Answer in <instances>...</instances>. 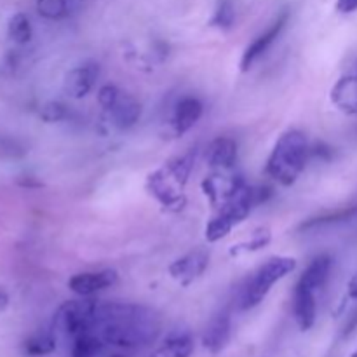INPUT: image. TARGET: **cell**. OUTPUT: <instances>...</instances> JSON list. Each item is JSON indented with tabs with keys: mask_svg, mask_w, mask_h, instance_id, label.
Masks as SVG:
<instances>
[{
	"mask_svg": "<svg viewBox=\"0 0 357 357\" xmlns=\"http://www.w3.org/2000/svg\"><path fill=\"white\" fill-rule=\"evenodd\" d=\"M86 333L100 338L105 349L132 352L157 340L160 319L152 309L136 303L94 302Z\"/></svg>",
	"mask_w": 357,
	"mask_h": 357,
	"instance_id": "1",
	"label": "cell"
},
{
	"mask_svg": "<svg viewBox=\"0 0 357 357\" xmlns=\"http://www.w3.org/2000/svg\"><path fill=\"white\" fill-rule=\"evenodd\" d=\"M195 150L167 160L162 167L149 174L146 190L169 211H180L185 206V185L195 164Z\"/></svg>",
	"mask_w": 357,
	"mask_h": 357,
	"instance_id": "2",
	"label": "cell"
},
{
	"mask_svg": "<svg viewBox=\"0 0 357 357\" xmlns=\"http://www.w3.org/2000/svg\"><path fill=\"white\" fill-rule=\"evenodd\" d=\"M309 153L307 136L298 129H289L275 142L267 159L265 173L282 187H291L305 169Z\"/></svg>",
	"mask_w": 357,
	"mask_h": 357,
	"instance_id": "3",
	"label": "cell"
},
{
	"mask_svg": "<svg viewBox=\"0 0 357 357\" xmlns=\"http://www.w3.org/2000/svg\"><path fill=\"white\" fill-rule=\"evenodd\" d=\"M268 197H271V188L251 187V185L244 183L229 201L215 209V216L206 225L208 243H218L223 237L229 236L234 227L243 223L251 215V211L261 202L267 201Z\"/></svg>",
	"mask_w": 357,
	"mask_h": 357,
	"instance_id": "4",
	"label": "cell"
},
{
	"mask_svg": "<svg viewBox=\"0 0 357 357\" xmlns=\"http://www.w3.org/2000/svg\"><path fill=\"white\" fill-rule=\"evenodd\" d=\"M296 268V260L291 257H274L258 267L248 281L241 286L237 295V309L251 310L260 305L279 281Z\"/></svg>",
	"mask_w": 357,
	"mask_h": 357,
	"instance_id": "5",
	"label": "cell"
},
{
	"mask_svg": "<svg viewBox=\"0 0 357 357\" xmlns=\"http://www.w3.org/2000/svg\"><path fill=\"white\" fill-rule=\"evenodd\" d=\"M98 77H100V65L96 61L80 63L68 70L63 80V91L73 100H80L93 91Z\"/></svg>",
	"mask_w": 357,
	"mask_h": 357,
	"instance_id": "6",
	"label": "cell"
},
{
	"mask_svg": "<svg viewBox=\"0 0 357 357\" xmlns=\"http://www.w3.org/2000/svg\"><path fill=\"white\" fill-rule=\"evenodd\" d=\"M209 265V251L194 250L169 265V275L181 286H190L206 272Z\"/></svg>",
	"mask_w": 357,
	"mask_h": 357,
	"instance_id": "7",
	"label": "cell"
},
{
	"mask_svg": "<svg viewBox=\"0 0 357 357\" xmlns=\"http://www.w3.org/2000/svg\"><path fill=\"white\" fill-rule=\"evenodd\" d=\"M288 20H289V13L288 10H284V13H282L281 16H279L278 20L267 28L265 33H261L260 37H257L250 45H248L246 51H244L243 54V59H241V70H243V72H248V70H250L251 66H253L255 63H257L258 59H260L261 56L271 49V45L278 40L279 35L282 33L284 26L288 24Z\"/></svg>",
	"mask_w": 357,
	"mask_h": 357,
	"instance_id": "8",
	"label": "cell"
},
{
	"mask_svg": "<svg viewBox=\"0 0 357 357\" xmlns=\"http://www.w3.org/2000/svg\"><path fill=\"white\" fill-rule=\"evenodd\" d=\"M117 272L112 271V268L98 272H82V274H75L70 278L68 288L79 296H91L94 293L112 288L117 282Z\"/></svg>",
	"mask_w": 357,
	"mask_h": 357,
	"instance_id": "9",
	"label": "cell"
},
{
	"mask_svg": "<svg viewBox=\"0 0 357 357\" xmlns=\"http://www.w3.org/2000/svg\"><path fill=\"white\" fill-rule=\"evenodd\" d=\"M293 317L302 331H309L316 324L317 293L300 282H296L293 291Z\"/></svg>",
	"mask_w": 357,
	"mask_h": 357,
	"instance_id": "10",
	"label": "cell"
},
{
	"mask_svg": "<svg viewBox=\"0 0 357 357\" xmlns=\"http://www.w3.org/2000/svg\"><path fill=\"white\" fill-rule=\"evenodd\" d=\"M331 103L347 115H357V63L331 87Z\"/></svg>",
	"mask_w": 357,
	"mask_h": 357,
	"instance_id": "11",
	"label": "cell"
},
{
	"mask_svg": "<svg viewBox=\"0 0 357 357\" xmlns=\"http://www.w3.org/2000/svg\"><path fill=\"white\" fill-rule=\"evenodd\" d=\"M230 331H232V317L229 310H222L206 326L204 335H202V345L213 354H218L225 349L230 340Z\"/></svg>",
	"mask_w": 357,
	"mask_h": 357,
	"instance_id": "12",
	"label": "cell"
},
{
	"mask_svg": "<svg viewBox=\"0 0 357 357\" xmlns=\"http://www.w3.org/2000/svg\"><path fill=\"white\" fill-rule=\"evenodd\" d=\"M202 107L201 100L194 96H185L181 98L176 103L173 112V119H171V126H173V131L176 136L185 135L187 131H190L202 117Z\"/></svg>",
	"mask_w": 357,
	"mask_h": 357,
	"instance_id": "13",
	"label": "cell"
},
{
	"mask_svg": "<svg viewBox=\"0 0 357 357\" xmlns=\"http://www.w3.org/2000/svg\"><path fill=\"white\" fill-rule=\"evenodd\" d=\"M209 167L216 173H225L230 171L237 162V143L232 138H220L213 139L208 146V153H206Z\"/></svg>",
	"mask_w": 357,
	"mask_h": 357,
	"instance_id": "14",
	"label": "cell"
},
{
	"mask_svg": "<svg viewBox=\"0 0 357 357\" xmlns=\"http://www.w3.org/2000/svg\"><path fill=\"white\" fill-rule=\"evenodd\" d=\"M142 103L135 96L121 93L114 107L108 110V115H110V121L115 128L126 131V129H131L132 126L138 124V121L142 119Z\"/></svg>",
	"mask_w": 357,
	"mask_h": 357,
	"instance_id": "15",
	"label": "cell"
},
{
	"mask_svg": "<svg viewBox=\"0 0 357 357\" xmlns=\"http://www.w3.org/2000/svg\"><path fill=\"white\" fill-rule=\"evenodd\" d=\"M331 267H333V260H331L330 255H319V257L314 258L309 264V267L303 271L298 282L300 284L307 286V288L314 289L316 293H319L321 289L326 286L328 279H330Z\"/></svg>",
	"mask_w": 357,
	"mask_h": 357,
	"instance_id": "16",
	"label": "cell"
},
{
	"mask_svg": "<svg viewBox=\"0 0 357 357\" xmlns=\"http://www.w3.org/2000/svg\"><path fill=\"white\" fill-rule=\"evenodd\" d=\"M194 354V338L188 331H173L150 357H190Z\"/></svg>",
	"mask_w": 357,
	"mask_h": 357,
	"instance_id": "17",
	"label": "cell"
},
{
	"mask_svg": "<svg viewBox=\"0 0 357 357\" xmlns=\"http://www.w3.org/2000/svg\"><path fill=\"white\" fill-rule=\"evenodd\" d=\"M335 316L344 317V324H342L344 337L351 335L357 328V274L349 281L347 291H345Z\"/></svg>",
	"mask_w": 357,
	"mask_h": 357,
	"instance_id": "18",
	"label": "cell"
},
{
	"mask_svg": "<svg viewBox=\"0 0 357 357\" xmlns=\"http://www.w3.org/2000/svg\"><path fill=\"white\" fill-rule=\"evenodd\" d=\"M272 241V234L268 229H260L253 234V237L248 241H243L239 244H234L229 250L230 257H241V255L255 253V251H260L264 248H267Z\"/></svg>",
	"mask_w": 357,
	"mask_h": 357,
	"instance_id": "19",
	"label": "cell"
},
{
	"mask_svg": "<svg viewBox=\"0 0 357 357\" xmlns=\"http://www.w3.org/2000/svg\"><path fill=\"white\" fill-rule=\"evenodd\" d=\"M7 31H9V37L13 42H16V44H28L31 38V23L26 14H14L9 20Z\"/></svg>",
	"mask_w": 357,
	"mask_h": 357,
	"instance_id": "20",
	"label": "cell"
},
{
	"mask_svg": "<svg viewBox=\"0 0 357 357\" xmlns=\"http://www.w3.org/2000/svg\"><path fill=\"white\" fill-rule=\"evenodd\" d=\"M56 349V338L51 331H42V333L33 335L31 338H28V342L24 344V351L30 356H45L51 354Z\"/></svg>",
	"mask_w": 357,
	"mask_h": 357,
	"instance_id": "21",
	"label": "cell"
},
{
	"mask_svg": "<svg viewBox=\"0 0 357 357\" xmlns=\"http://www.w3.org/2000/svg\"><path fill=\"white\" fill-rule=\"evenodd\" d=\"M357 213V206H352V208L347 209H338V211L330 213V215H321L317 218H310L307 222H303L300 225V230H309V229H316V227H323V225H330V223H337V222H344V220L352 218Z\"/></svg>",
	"mask_w": 357,
	"mask_h": 357,
	"instance_id": "22",
	"label": "cell"
},
{
	"mask_svg": "<svg viewBox=\"0 0 357 357\" xmlns=\"http://www.w3.org/2000/svg\"><path fill=\"white\" fill-rule=\"evenodd\" d=\"M234 21H236V7H234V2L232 0H220L215 14H213L211 24L213 26L222 28V30H229V28H232Z\"/></svg>",
	"mask_w": 357,
	"mask_h": 357,
	"instance_id": "23",
	"label": "cell"
},
{
	"mask_svg": "<svg viewBox=\"0 0 357 357\" xmlns=\"http://www.w3.org/2000/svg\"><path fill=\"white\" fill-rule=\"evenodd\" d=\"M37 10L45 20H61L66 14V0H37Z\"/></svg>",
	"mask_w": 357,
	"mask_h": 357,
	"instance_id": "24",
	"label": "cell"
},
{
	"mask_svg": "<svg viewBox=\"0 0 357 357\" xmlns=\"http://www.w3.org/2000/svg\"><path fill=\"white\" fill-rule=\"evenodd\" d=\"M66 117H68V110L59 101H47L40 108V119L44 122H49V124H52V122H61Z\"/></svg>",
	"mask_w": 357,
	"mask_h": 357,
	"instance_id": "25",
	"label": "cell"
},
{
	"mask_svg": "<svg viewBox=\"0 0 357 357\" xmlns=\"http://www.w3.org/2000/svg\"><path fill=\"white\" fill-rule=\"evenodd\" d=\"M121 93L122 91L119 89L117 86H114V84H105V86H101L100 91H98V103H100V107L103 108L105 112H108L114 107L115 101L119 100Z\"/></svg>",
	"mask_w": 357,
	"mask_h": 357,
	"instance_id": "26",
	"label": "cell"
},
{
	"mask_svg": "<svg viewBox=\"0 0 357 357\" xmlns=\"http://www.w3.org/2000/svg\"><path fill=\"white\" fill-rule=\"evenodd\" d=\"M357 9V0H337V10L338 13H354Z\"/></svg>",
	"mask_w": 357,
	"mask_h": 357,
	"instance_id": "27",
	"label": "cell"
},
{
	"mask_svg": "<svg viewBox=\"0 0 357 357\" xmlns=\"http://www.w3.org/2000/svg\"><path fill=\"white\" fill-rule=\"evenodd\" d=\"M7 305H9V295L0 288V312H3L7 309Z\"/></svg>",
	"mask_w": 357,
	"mask_h": 357,
	"instance_id": "28",
	"label": "cell"
},
{
	"mask_svg": "<svg viewBox=\"0 0 357 357\" xmlns=\"http://www.w3.org/2000/svg\"><path fill=\"white\" fill-rule=\"evenodd\" d=\"M351 357H357V349H356V351H354V352H352V354H351Z\"/></svg>",
	"mask_w": 357,
	"mask_h": 357,
	"instance_id": "29",
	"label": "cell"
},
{
	"mask_svg": "<svg viewBox=\"0 0 357 357\" xmlns=\"http://www.w3.org/2000/svg\"><path fill=\"white\" fill-rule=\"evenodd\" d=\"M114 357H119V356H114Z\"/></svg>",
	"mask_w": 357,
	"mask_h": 357,
	"instance_id": "30",
	"label": "cell"
}]
</instances>
